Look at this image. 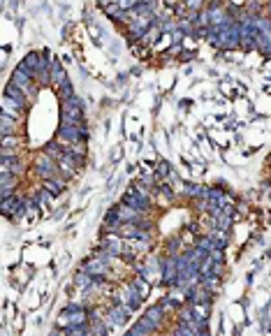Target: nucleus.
Instances as JSON below:
<instances>
[{"instance_id": "a878e982", "label": "nucleus", "mask_w": 271, "mask_h": 336, "mask_svg": "<svg viewBox=\"0 0 271 336\" xmlns=\"http://www.w3.org/2000/svg\"><path fill=\"white\" fill-rule=\"evenodd\" d=\"M193 56H195L193 51H181V61H190Z\"/></svg>"}, {"instance_id": "4468645a", "label": "nucleus", "mask_w": 271, "mask_h": 336, "mask_svg": "<svg viewBox=\"0 0 271 336\" xmlns=\"http://www.w3.org/2000/svg\"><path fill=\"white\" fill-rule=\"evenodd\" d=\"M165 311L167 309L160 304V301H158V304H153V306H149V309H146V313H144V315H146V318H151L153 322H158V325H162V322H165Z\"/></svg>"}, {"instance_id": "9d476101", "label": "nucleus", "mask_w": 271, "mask_h": 336, "mask_svg": "<svg viewBox=\"0 0 271 336\" xmlns=\"http://www.w3.org/2000/svg\"><path fill=\"white\" fill-rule=\"evenodd\" d=\"M68 79L70 77H68V72L63 67V63L58 58H51V89H58L63 81H68Z\"/></svg>"}, {"instance_id": "20e7f679", "label": "nucleus", "mask_w": 271, "mask_h": 336, "mask_svg": "<svg viewBox=\"0 0 271 336\" xmlns=\"http://www.w3.org/2000/svg\"><path fill=\"white\" fill-rule=\"evenodd\" d=\"M121 202L130 204V206H135V209H139V211H144V213H151V209H153V195L144 193V190L137 186H130L123 193Z\"/></svg>"}, {"instance_id": "4be33fe9", "label": "nucleus", "mask_w": 271, "mask_h": 336, "mask_svg": "<svg viewBox=\"0 0 271 336\" xmlns=\"http://www.w3.org/2000/svg\"><path fill=\"white\" fill-rule=\"evenodd\" d=\"M183 5L188 7V12H200L204 7V0H183Z\"/></svg>"}, {"instance_id": "393cba45", "label": "nucleus", "mask_w": 271, "mask_h": 336, "mask_svg": "<svg viewBox=\"0 0 271 336\" xmlns=\"http://www.w3.org/2000/svg\"><path fill=\"white\" fill-rule=\"evenodd\" d=\"M209 255L213 257V262H225V255H223V250H220V248H213Z\"/></svg>"}, {"instance_id": "b1692460", "label": "nucleus", "mask_w": 271, "mask_h": 336, "mask_svg": "<svg viewBox=\"0 0 271 336\" xmlns=\"http://www.w3.org/2000/svg\"><path fill=\"white\" fill-rule=\"evenodd\" d=\"M130 49H132V53H137L139 58H149V56H151L149 46H146V49H141V46H137V45H130Z\"/></svg>"}, {"instance_id": "f8f14e48", "label": "nucleus", "mask_w": 271, "mask_h": 336, "mask_svg": "<svg viewBox=\"0 0 271 336\" xmlns=\"http://www.w3.org/2000/svg\"><path fill=\"white\" fill-rule=\"evenodd\" d=\"M19 149H21V137L17 134L2 137V156H19Z\"/></svg>"}, {"instance_id": "bb28decb", "label": "nucleus", "mask_w": 271, "mask_h": 336, "mask_svg": "<svg viewBox=\"0 0 271 336\" xmlns=\"http://www.w3.org/2000/svg\"><path fill=\"white\" fill-rule=\"evenodd\" d=\"M232 5H234V7H244L246 0H232Z\"/></svg>"}, {"instance_id": "dca6fc26", "label": "nucleus", "mask_w": 271, "mask_h": 336, "mask_svg": "<svg viewBox=\"0 0 271 336\" xmlns=\"http://www.w3.org/2000/svg\"><path fill=\"white\" fill-rule=\"evenodd\" d=\"M132 285H135V288H137V292H139L141 297H144V299H146V297H149L151 294V285L153 283H149V281H146V278H144V276H132V281H130Z\"/></svg>"}, {"instance_id": "a211bd4d", "label": "nucleus", "mask_w": 271, "mask_h": 336, "mask_svg": "<svg viewBox=\"0 0 271 336\" xmlns=\"http://www.w3.org/2000/svg\"><path fill=\"white\" fill-rule=\"evenodd\" d=\"M202 285L206 288L209 292H216L220 290V276H216V274H206V276H202Z\"/></svg>"}, {"instance_id": "c85d7f7f", "label": "nucleus", "mask_w": 271, "mask_h": 336, "mask_svg": "<svg viewBox=\"0 0 271 336\" xmlns=\"http://www.w3.org/2000/svg\"><path fill=\"white\" fill-rule=\"evenodd\" d=\"M267 12H269V14H271V0H269V2H267Z\"/></svg>"}, {"instance_id": "ddd939ff", "label": "nucleus", "mask_w": 271, "mask_h": 336, "mask_svg": "<svg viewBox=\"0 0 271 336\" xmlns=\"http://www.w3.org/2000/svg\"><path fill=\"white\" fill-rule=\"evenodd\" d=\"M181 193L188 195V197H193V200H197V197H206L209 188L197 186V183H181Z\"/></svg>"}, {"instance_id": "6e6552de", "label": "nucleus", "mask_w": 271, "mask_h": 336, "mask_svg": "<svg viewBox=\"0 0 271 336\" xmlns=\"http://www.w3.org/2000/svg\"><path fill=\"white\" fill-rule=\"evenodd\" d=\"M19 188V177L9 174V172H0V197H9L14 195Z\"/></svg>"}, {"instance_id": "412c9836", "label": "nucleus", "mask_w": 271, "mask_h": 336, "mask_svg": "<svg viewBox=\"0 0 271 336\" xmlns=\"http://www.w3.org/2000/svg\"><path fill=\"white\" fill-rule=\"evenodd\" d=\"M58 97H61V100H68V97L70 95H74V86H72V81L68 79V81H63L61 86H58Z\"/></svg>"}, {"instance_id": "9b49d317", "label": "nucleus", "mask_w": 271, "mask_h": 336, "mask_svg": "<svg viewBox=\"0 0 271 336\" xmlns=\"http://www.w3.org/2000/svg\"><path fill=\"white\" fill-rule=\"evenodd\" d=\"M19 118H14V116L9 114H0V133H2V137H7V134H17L19 130Z\"/></svg>"}, {"instance_id": "6ab92c4d", "label": "nucleus", "mask_w": 271, "mask_h": 336, "mask_svg": "<svg viewBox=\"0 0 271 336\" xmlns=\"http://www.w3.org/2000/svg\"><path fill=\"white\" fill-rule=\"evenodd\" d=\"M172 174H174V172H172V167H169V162H167V160H160V162L156 165V177H158V181H165V179H169Z\"/></svg>"}, {"instance_id": "aec40b11", "label": "nucleus", "mask_w": 271, "mask_h": 336, "mask_svg": "<svg viewBox=\"0 0 271 336\" xmlns=\"http://www.w3.org/2000/svg\"><path fill=\"white\" fill-rule=\"evenodd\" d=\"M181 248H183V241L181 239H169L165 244V255H179Z\"/></svg>"}, {"instance_id": "f03ea898", "label": "nucleus", "mask_w": 271, "mask_h": 336, "mask_svg": "<svg viewBox=\"0 0 271 336\" xmlns=\"http://www.w3.org/2000/svg\"><path fill=\"white\" fill-rule=\"evenodd\" d=\"M90 130L86 123H61V128L56 130V139L61 144H74V142H88Z\"/></svg>"}, {"instance_id": "39448f33", "label": "nucleus", "mask_w": 271, "mask_h": 336, "mask_svg": "<svg viewBox=\"0 0 271 336\" xmlns=\"http://www.w3.org/2000/svg\"><path fill=\"white\" fill-rule=\"evenodd\" d=\"M130 315H132V309L128 306V304H123V301H118V304H109V306L105 309V320H107V325H109L112 329L128 325Z\"/></svg>"}, {"instance_id": "f257e3e1", "label": "nucleus", "mask_w": 271, "mask_h": 336, "mask_svg": "<svg viewBox=\"0 0 271 336\" xmlns=\"http://www.w3.org/2000/svg\"><path fill=\"white\" fill-rule=\"evenodd\" d=\"M61 123H86L84 100L79 95H70L68 100H61Z\"/></svg>"}, {"instance_id": "7ed1b4c3", "label": "nucleus", "mask_w": 271, "mask_h": 336, "mask_svg": "<svg viewBox=\"0 0 271 336\" xmlns=\"http://www.w3.org/2000/svg\"><path fill=\"white\" fill-rule=\"evenodd\" d=\"M30 174L37 179H51V177H58V160H53L51 156H46L44 151H40L35 158H33V169Z\"/></svg>"}, {"instance_id": "cd10ccee", "label": "nucleus", "mask_w": 271, "mask_h": 336, "mask_svg": "<svg viewBox=\"0 0 271 336\" xmlns=\"http://www.w3.org/2000/svg\"><path fill=\"white\" fill-rule=\"evenodd\" d=\"M267 165H269V169H271V153L267 156Z\"/></svg>"}, {"instance_id": "5701e85b", "label": "nucleus", "mask_w": 271, "mask_h": 336, "mask_svg": "<svg viewBox=\"0 0 271 336\" xmlns=\"http://www.w3.org/2000/svg\"><path fill=\"white\" fill-rule=\"evenodd\" d=\"M141 0H118V5H121V9H125V12H130V9H135L137 5H139Z\"/></svg>"}, {"instance_id": "423d86ee", "label": "nucleus", "mask_w": 271, "mask_h": 336, "mask_svg": "<svg viewBox=\"0 0 271 336\" xmlns=\"http://www.w3.org/2000/svg\"><path fill=\"white\" fill-rule=\"evenodd\" d=\"M162 329V325H158V322H153L151 318H146V315H141L132 327H128V334L130 336H141V334H156V332H160Z\"/></svg>"}, {"instance_id": "2eb2a0df", "label": "nucleus", "mask_w": 271, "mask_h": 336, "mask_svg": "<svg viewBox=\"0 0 271 336\" xmlns=\"http://www.w3.org/2000/svg\"><path fill=\"white\" fill-rule=\"evenodd\" d=\"M42 151L46 153V156H51L53 160H61L63 156H65V146H63V144L58 142V139H53V142H49Z\"/></svg>"}, {"instance_id": "0eeeda50", "label": "nucleus", "mask_w": 271, "mask_h": 336, "mask_svg": "<svg viewBox=\"0 0 271 336\" xmlns=\"http://www.w3.org/2000/svg\"><path fill=\"white\" fill-rule=\"evenodd\" d=\"M0 172H9V174L21 177L26 167H23V160L19 156H0Z\"/></svg>"}, {"instance_id": "1a4fd4ad", "label": "nucleus", "mask_w": 271, "mask_h": 336, "mask_svg": "<svg viewBox=\"0 0 271 336\" xmlns=\"http://www.w3.org/2000/svg\"><path fill=\"white\" fill-rule=\"evenodd\" d=\"M42 188H46V190H49L53 197H58V195H63L65 190H68V181H65V179L58 174V177L44 179V181H42Z\"/></svg>"}, {"instance_id": "f3484780", "label": "nucleus", "mask_w": 271, "mask_h": 336, "mask_svg": "<svg viewBox=\"0 0 271 336\" xmlns=\"http://www.w3.org/2000/svg\"><path fill=\"white\" fill-rule=\"evenodd\" d=\"M211 306H213V304H204V301H200V304H193L195 320H197V322H200V320H209V315H211Z\"/></svg>"}]
</instances>
